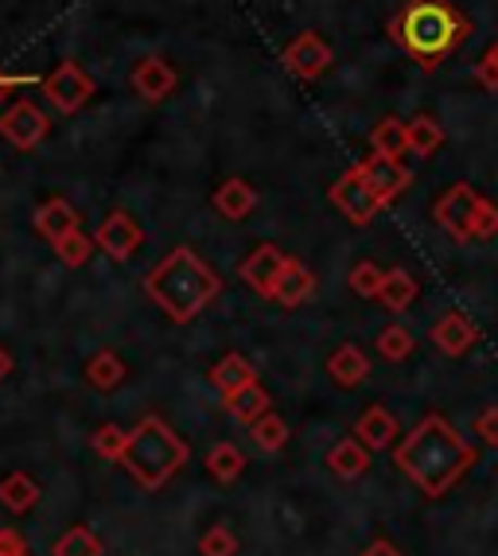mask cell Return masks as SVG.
Wrapping results in <instances>:
<instances>
[{"label": "cell", "instance_id": "9", "mask_svg": "<svg viewBox=\"0 0 498 556\" xmlns=\"http://www.w3.org/2000/svg\"><path fill=\"white\" fill-rule=\"evenodd\" d=\"M47 132H51V121H47V113L32 98H16L9 110L0 113V137L9 140V144H16L20 152L36 149Z\"/></svg>", "mask_w": 498, "mask_h": 556}, {"label": "cell", "instance_id": "7", "mask_svg": "<svg viewBox=\"0 0 498 556\" xmlns=\"http://www.w3.org/2000/svg\"><path fill=\"white\" fill-rule=\"evenodd\" d=\"M327 199H332L335 211H343V218L354 226H370L374 223V214L382 211V199L374 195V187L362 179L359 167L343 172V176L332 184V191H327Z\"/></svg>", "mask_w": 498, "mask_h": 556}, {"label": "cell", "instance_id": "25", "mask_svg": "<svg viewBox=\"0 0 498 556\" xmlns=\"http://www.w3.org/2000/svg\"><path fill=\"white\" fill-rule=\"evenodd\" d=\"M226 408H231L234 420H241V425H253V420H261L269 413V393L261 390L258 381H253V386H246V390L231 393V397H226Z\"/></svg>", "mask_w": 498, "mask_h": 556}, {"label": "cell", "instance_id": "16", "mask_svg": "<svg viewBox=\"0 0 498 556\" xmlns=\"http://www.w3.org/2000/svg\"><path fill=\"white\" fill-rule=\"evenodd\" d=\"M354 437H359L370 452H386V447L397 440V417L389 413V408L370 405L366 413L354 420Z\"/></svg>", "mask_w": 498, "mask_h": 556}, {"label": "cell", "instance_id": "31", "mask_svg": "<svg viewBox=\"0 0 498 556\" xmlns=\"http://www.w3.org/2000/svg\"><path fill=\"white\" fill-rule=\"evenodd\" d=\"M413 346H416L413 331H409V327H401V324H389L386 331L378 334V354L386 362H406L409 354H413Z\"/></svg>", "mask_w": 498, "mask_h": 556}, {"label": "cell", "instance_id": "27", "mask_svg": "<svg viewBox=\"0 0 498 556\" xmlns=\"http://www.w3.org/2000/svg\"><path fill=\"white\" fill-rule=\"evenodd\" d=\"M440 144H444V129L436 125V117L416 113V117L409 121V152H416V156H433Z\"/></svg>", "mask_w": 498, "mask_h": 556}, {"label": "cell", "instance_id": "28", "mask_svg": "<svg viewBox=\"0 0 498 556\" xmlns=\"http://www.w3.org/2000/svg\"><path fill=\"white\" fill-rule=\"evenodd\" d=\"M51 556H102V541L94 538L86 526H74V529H66L63 538L55 541Z\"/></svg>", "mask_w": 498, "mask_h": 556}, {"label": "cell", "instance_id": "20", "mask_svg": "<svg viewBox=\"0 0 498 556\" xmlns=\"http://www.w3.org/2000/svg\"><path fill=\"white\" fill-rule=\"evenodd\" d=\"M327 467H332L339 479H359L370 467V447L359 437H347L327 452Z\"/></svg>", "mask_w": 498, "mask_h": 556}, {"label": "cell", "instance_id": "10", "mask_svg": "<svg viewBox=\"0 0 498 556\" xmlns=\"http://www.w3.org/2000/svg\"><path fill=\"white\" fill-rule=\"evenodd\" d=\"M288 253L281 250V245H258V250L249 253L246 261H241V269H238V277L246 280L258 296H265V300H273V292H277V280H281V273H285V265H288Z\"/></svg>", "mask_w": 498, "mask_h": 556}, {"label": "cell", "instance_id": "37", "mask_svg": "<svg viewBox=\"0 0 498 556\" xmlns=\"http://www.w3.org/2000/svg\"><path fill=\"white\" fill-rule=\"evenodd\" d=\"M475 83H480L483 90L498 93V39L490 43V51L483 55V63L475 66Z\"/></svg>", "mask_w": 498, "mask_h": 556}, {"label": "cell", "instance_id": "24", "mask_svg": "<svg viewBox=\"0 0 498 556\" xmlns=\"http://www.w3.org/2000/svg\"><path fill=\"white\" fill-rule=\"evenodd\" d=\"M416 292H421V285H416L413 273H409V269H389L378 300H382V307H386V312H406V307L416 300Z\"/></svg>", "mask_w": 498, "mask_h": 556}, {"label": "cell", "instance_id": "3", "mask_svg": "<svg viewBox=\"0 0 498 556\" xmlns=\"http://www.w3.org/2000/svg\"><path fill=\"white\" fill-rule=\"evenodd\" d=\"M145 292L172 324H187V319H195L214 296H219L222 280L214 277V269L199 253L187 250V245H176V250L167 253L157 269L145 277Z\"/></svg>", "mask_w": 498, "mask_h": 556}, {"label": "cell", "instance_id": "22", "mask_svg": "<svg viewBox=\"0 0 498 556\" xmlns=\"http://www.w3.org/2000/svg\"><path fill=\"white\" fill-rule=\"evenodd\" d=\"M370 149L378 152V156H394L401 160L409 152V121H397V117H382L370 132Z\"/></svg>", "mask_w": 498, "mask_h": 556}, {"label": "cell", "instance_id": "1", "mask_svg": "<svg viewBox=\"0 0 498 556\" xmlns=\"http://www.w3.org/2000/svg\"><path fill=\"white\" fill-rule=\"evenodd\" d=\"M475 455L480 447L463 440L440 413H433L394 447V464L425 498H444L475 467Z\"/></svg>", "mask_w": 498, "mask_h": 556}, {"label": "cell", "instance_id": "11", "mask_svg": "<svg viewBox=\"0 0 498 556\" xmlns=\"http://www.w3.org/2000/svg\"><path fill=\"white\" fill-rule=\"evenodd\" d=\"M362 172V179H366L370 187H374V195L382 199V206L386 203H394L401 191H406L409 184H413V172H409L401 160H394V156H366L362 164H354Z\"/></svg>", "mask_w": 498, "mask_h": 556}, {"label": "cell", "instance_id": "2", "mask_svg": "<svg viewBox=\"0 0 498 556\" xmlns=\"http://www.w3.org/2000/svg\"><path fill=\"white\" fill-rule=\"evenodd\" d=\"M386 31L421 71H436L471 39V20L452 0H406Z\"/></svg>", "mask_w": 498, "mask_h": 556}, {"label": "cell", "instance_id": "34", "mask_svg": "<svg viewBox=\"0 0 498 556\" xmlns=\"http://www.w3.org/2000/svg\"><path fill=\"white\" fill-rule=\"evenodd\" d=\"M90 444H94V452L102 455V459L121 464V455H125V447H129V432H125L121 425H102L90 437Z\"/></svg>", "mask_w": 498, "mask_h": 556}, {"label": "cell", "instance_id": "39", "mask_svg": "<svg viewBox=\"0 0 498 556\" xmlns=\"http://www.w3.org/2000/svg\"><path fill=\"white\" fill-rule=\"evenodd\" d=\"M32 83H36V78H28V75H12V71H4V66H0V105L9 102V98L20 90V86H32Z\"/></svg>", "mask_w": 498, "mask_h": 556}, {"label": "cell", "instance_id": "41", "mask_svg": "<svg viewBox=\"0 0 498 556\" xmlns=\"http://www.w3.org/2000/svg\"><path fill=\"white\" fill-rule=\"evenodd\" d=\"M362 556H406V553H401V548H397L394 541L382 538V541H374V545L362 548Z\"/></svg>", "mask_w": 498, "mask_h": 556}, {"label": "cell", "instance_id": "19", "mask_svg": "<svg viewBox=\"0 0 498 556\" xmlns=\"http://www.w3.org/2000/svg\"><path fill=\"white\" fill-rule=\"evenodd\" d=\"M315 292V277L308 265H300V261H288L285 273H281L277 280V292H273V300H277L281 307H300L308 296Z\"/></svg>", "mask_w": 498, "mask_h": 556}, {"label": "cell", "instance_id": "4", "mask_svg": "<svg viewBox=\"0 0 498 556\" xmlns=\"http://www.w3.org/2000/svg\"><path fill=\"white\" fill-rule=\"evenodd\" d=\"M191 447L172 432L160 417H140L137 428H129V447L121 455V464L145 491H160L179 467H187Z\"/></svg>", "mask_w": 498, "mask_h": 556}, {"label": "cell", "instance_id": "15", "mask_svg": "<svg viewBox=\"0 0 498 556\" xmlns=\"http://www.w3.org/2000/svg\"><path fill=\"white\" fill-rule=\"evenodd\" d=\"M253 206H258V191H253L241 176L222 179L219 191H214V211H219L226 223H241V218H249Z\"/></svg>", "mask_w": 498, "mask_h": 556}, {"label": "cell", "instance_id": "23", "mask_svg": "<svg viewBox=\"0 0 498 556\" xmlns=\"http://www.w3.org/2000/svg\"><path fill=\"white\" fill-rule=\"evenodd\" d=\"M0 502L9 506L12 514H28L39 502V482H32V475L12 471L0 479Z\"/></svg>", "mask_w": 498, "mask_h": 556}, {"label": "cell", "instance_id": "38", "mask_svg": "<svg viewBox=\"0 0 498 556\" xmlns=\"http://www.w3.org/2000/svg\"><path fill=\"white\" fill-rule=\"evenodd\" d=\"M498 233V206L490 199L480 203V214H475V241H490Z\"/></svg>", "mask_w": 498, "mask_h": 556}, {"label": "cell", "instance_id": "5", "mask_svg": "<svg viewBox=\"0 0 498 556\" xmlns=\"http://www.w3.org/2000/svg\"><path fill=\"white\" fill-rule=\"evenodd\" d=\"M480 203H483V195L471 184H452L433 203V218L448 238L468 245V241H475V214H480Z\"/></svg>", "mask_w": 498, "mask_h": 556}, {"label": "cell", "instance_id": "18", "mask_svg": "<svg viewBox=\"0 0 498 556\" xmlns=\"http://www.w3.org/2000/svg\"><path fill=\"white\" fill-rule=\"evenodd\" d=\"M32 223H36V230L43 233L47 241H59L63 233L78 230V211H74V206L66 203V199L55 195V199H47V203L39 206Z\"/></svg>", "mask_w": 498, "mask_h": 556}, {"label": "cell", "instance_id": "29", "mask_svg": "<svg viewBox=\"0 0 498 556\" xmlns=\"http://www.w3.org/2000/svg\"><path fill=\"white\" fill-rule=\"evenodd\" d=\"M55 245V257L63 261L66 269H83L86 261H90V253H94V241L86 238L83 230H71V233H63L59 241H51Z\"/></svg>", "mask_w": 498, "mask_h": 556}, {"label": "cell", "instance_id": "35", "mask_svg": "<svg viewBox=\"0 0 498 556\" xmlns=\"http://www.w3.org/2000/svg\"><path fill=\"white\" fill-rule=\"evenodd\" d=\"M199 553L203 556H234L238 553V538H234L226 526H214L203 533V541H199Z\"/></svg>", "mask_w": 498, "mask_h": 556}, {"label": "cell", "instance_id": "32", "mask_svg": "<svg viewBox=\"0 0 498 556\" xmlns=\"http://www.w3.org/2000/svg\"><path fill=\"white\" fill-rule=\"evenodd\" d=\"M249 432H253V440H258L261 452H281V447L288 444V425L277 417V413H265L261 420H253Z\"/></svg>", "mask_w": 498, "mask_h": 556}, {"label": "cell", "instance_id": "21", "mask_svg": "<svg viewBox=\"0 0 498 556\" xmlns=\"http://www.w3.org/2000/svg\"><path fill=\"white\" fill-rule=\"evenodd\" d=\"M253 381H258V374H253V366H249L241 354H226V358L211 370V386L222 393V397L246 390V386H253Z\"/></svg>", "mask_w": 498, "mask_h": 556}, {"label": "cell", "instance_id": "13", "mask_svg": "<svg viewBox=\"0 0 498 556\" xmlns=\"http://www.w3.org/2000/svg\"><path fill=\"white\" fill-rule=\"evenodd\" d=\"M428 334H433L436 351L448 354V358H463L471 346L480 343V331H475V324H471L463 312H448V316H440Z\"/></svg>", "mask_w": 498, "mask_h": 556}, {"label": "cell", "instance_id": "14", "mask_svg": "<svg viewBox=\"0 0 498 556\" xmlns=\"http://www.w3.org/2000/svg\"><path fill=\"white\" fill-rule=\"evenodd\" d=\"M176 83H179L176 66L160 55L145 59V63H137V71H133V90H137L145 102H164L167 93L176 90Z\"/></svg>", "mask_w": 498, "mask_h": 556}, {"label": "cell", "instance_id": "42", "mask_svg": "<svg viewBox=\"0 0 498 556\" xmlns=\"http://www.w3.org/2000/svg\"><path fill=\"white\" fill-rule=\"evenodd\" d=\"M12 366H16V362H12V354L4 351V346H0V381L9 378V374H12Z\"/></svg>", "mask_w": 498, "mask_h": 556}, {"label": "cell", "instance_id": "30", "mask_svg": "<svg viewBox=\"0 0 498 556\" xmlns=\"http://www.w3.org/2000/svg\"><path fill=\"white\" fill-rule=\"evenodd\" d=\"M241 467H246V455H241L234 444H219V447H211V455H207V471H211L219 482H234L241 475Z\"/></svg>", "mask_w": 498, "mask_h": 556}, {"label": "cell", "instance_id": "40", "mask_svg": "<svg viewBox=\"0 0 498 556\" xmlns=\"http://www.w3.org/2000/svg\"><path fill=\"white\" fill-rule=\"evenodd\" d=\"M0 556H28V545L16 529H0Z\"/></svg>", "mask_w": 498, "mask_h": 556}, {"label": "cell", "instance_id": "33", "mask_svg": "<svg viewBox=\"0 0 498 556\" xmlns=\"http://www.w3.org/2000/svg\"><path fill=\"white\" fill-rule=\"evenodd\" d=\"M382 285H386V269L374 265V261H359L351 269V292L362 300H378Z\"/></svg>", "mask_w": 498, "mask_h": 556}, {"label": "cell", "instance_id": "8", "mask_svg": "<svg viewBox=\"0 0 498 556\" xmlns=\"http://www.w3.org/2000/svg\"><path fill=\"white\" fill-rule=\"evenodd\" d=\"M332 47H327V39L320 36V31H300V36L292 39V43L281 51V63H285V71L292 78H300V83H315V78L327 75V66H332Z\"/></svg>", "mask_w": 498, "mask_h": 556}, {"label": "cell", "instance_id": "36", "mask_svg": "<svg viewBox=\"0 0 498 556\" xmlns=\"http://www.w3.org/2000/svg\"><path fill=\"white\" fill-rule=\"evenodd\" d=\"M471 432H475V437H480V444L498 447V405L483 408L480 417H475V425H471Z\"/></svg>", "mask_w": 498, "mask_h": 556}, {"label": "cell", "instance_id": "26", "mask_svg": "<svg viewBox=\"0 0 498 556\" xmlns=\"http://www.w3.org/2000/svg\"><path fill=\"white\" fill-rule=\"evenodd\" d=\"M86 381H90L94 390H117L121 381H125V362L117 358L113 351H102L94 354L90 362H86Z\"/></svg>", "mask_w": 498, "mask_h": 556}, {"label": "cell", "instance_id": "6", "mask_svg": "<svg viewBox=\"0 0 498 556\" xmlns=\"http://www.w3.org/2000/svg\"><path fill=\"white\" fill-rule=\"evenodd\" d=\"M39 90L59 113H78L94 98V78L74 59H63L51 75L39 78Z\"/></svg>", "mask_w": 498, "mask_h": 556}, {"label": "cell", "instance_id": "17", "mask_svg": "<svg viewBox=\"0 0 498 556\" xmlns=\"http://www.w3.org/2000/svg\"><path fill=\"white\" fill-rule=\"evenodd\" d=\"M327 374H332V381L339 390H359L362 381L370 378V358L354 343H343L339 351L327 358Z\"/></svg>", "mask_w": 498, "mask_h": 556}, {"label": "cell", "instance_id": "12", "mask_svg": "<svg viewBox=\"0 0 498 556\" xmlns=\"http://www.w3.org/2000/svg\"><path fill=\"white\" fill-rule=\"evenodd\" d=\"M94 241H98V250H105L113 261H129L133 253L140 250L145 233H140V226H137V218H133V214L113 211V214H105V223L98 226Z\"/></svg>", "mask_w": 498, "mask_h": 556}]
</instances>
